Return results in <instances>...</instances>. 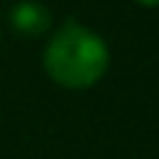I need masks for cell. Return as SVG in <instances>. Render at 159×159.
Wrapping results in <instances>:
<instances>
[{"mask_svg": "<svg viewBox=\"0 0 159 159\" xmlns=\"http://www.w3.org/2000/svg\"><path fill=\"white\" fill-rule=\"evenodd\" d=\"M42 62L47 75L57 84L67 89H84L102 80V75L107 72L109 50L104 40L89 27L80 22H67L45 47Z\"/></svg>", "mask_w": 159, "mask_h": 159, "instance_id": "cell-1", "label": "cell"}, {"mask_svg": "<svg viewBox=\"0 0 159 159\" xmlns=\"http://www.w3.org/2000/svg\"><path fill=\"white\" fill-rule=\"evenodd\" d=\"M50 10L42 5V2H35V0H22V2H15L12 10H10V25L17 35H25V37H37L42 32L50 30Z\"/></svg>", "mask_w": 159, "mask_h": 159, "instance_id": "cell-2", "label": "cell"}, {"mask_svg": "<svg viewBox=\"0 0 159 159\" xmlns=\"http://www.w3.org/2000/svg\"><path fill=\"white\" fill-rule=\"evenodd\" d=\"M137 2H142V5H147V7H157V5H159V0H137Z\"/></svg>", "mask_w": 159, "mask_h": 159, "instance_id": "cell-3", "label": "cell"}]
</instances>
